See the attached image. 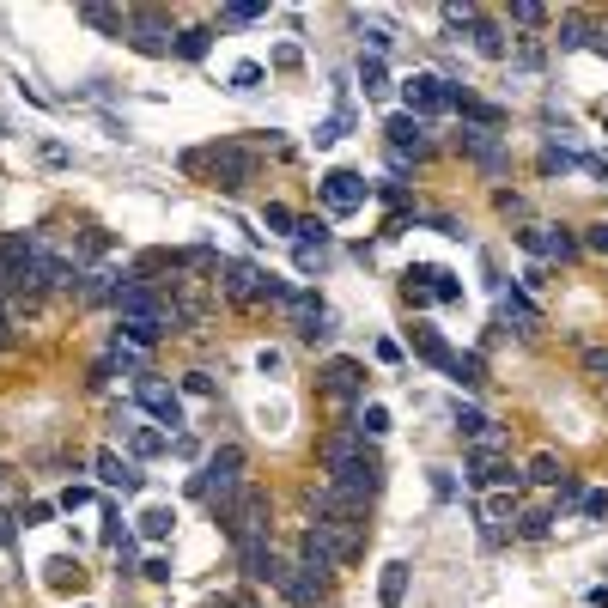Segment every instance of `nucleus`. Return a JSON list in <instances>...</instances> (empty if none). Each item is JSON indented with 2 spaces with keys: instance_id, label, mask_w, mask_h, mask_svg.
I'll list each match as a JSON object with an SVG mask.
<instances>
[{
  "instance_id": "obj_3",
  "label": "nucleus",
  "mask_w": 608,
  "mask_h": 608,
  "mask_svg": "<svg viewBox=\"0 0 608 608\" xmlns=\"http://www.w3.org/2000/svg\"><path fill=\"white\" fill-rule=\"evenodd\" d=\"M244 469H250V456H244V444H219L207 463H201V475H195V499L219 517L225 505H232L250 481H244Z\"/></svg>"
},
{
  "instance_id": "obj_16",
  "label": "nucleus",
  "mask_w": 608,
  "mask_h": 608,
  "mask_svg": "<svg viewBox=\"0 0 608 608\" xmlns=\"http://www.w3.org/2000/svg\"><path fill=\"white\" fill-rule=\"evenodd\" d=\"M92 469H98V481L116 487V493H140V481H146L134 456H116V450H98V456H92Z\"/></svg>"
},
{
  "instance_id": "obj_42",
  "label": "nucleus",
  "mask_w": 608,
  "mask_h": 608,
  "mask_svg": "<svg viewBox=\"0 0 608 608\" xmlns=\"http://www.w3.org/2000/svg\"><path fill=\"white\" fill-rule=\"evenodd\" d=\"M584 371L590 377H608V347H584Z\"/></svg>"
},
{
  "instance_id": "obj_44",
  "label": "nucleus",
  "mask_w": 608,
  "mask_h": 608,
  "mask_svg": "<svg viewBox=\"0 0 608 608\" xmlns=\"http://www.w3.org/2000/svg\"><path fill=\"white\" fill-rule=\"evenodd\" d=\"M365 43H371V55H384V49H390V43H396V37H390V31H384V25H365Z\"/></svg>"
},
{
  "instance_id": "obj_20",
  "label": "nucleus",
  "mask_w": 608,
  "mask_h": 608,
  "mask_svg": "<svg viewBox=\"0 0 608 608\" xmlns=\"http://www.w3.org/2000/svg\"><path fill=\"white\" fill-rule=\"evenodd\" d=\"M408 560H390L384 566V578H377V602H384V608H402V596H408Z\"/></svg>"
},
{
  "instance_id": "obj_17",
  "label": "nucleus",
  "mask_w": 608,
  "mask_h": 608,
  "mask_svg": "<svg viewBox=\"0 0 608 608\" xmlns=\"http://www.w3.org/2000/svg\"><path fill=\"white\" fill-rule=\"evenodd\" d=\"M456 146H463L487 177H499V171H505V146L493 140V128H463V134H456Z\"/></svg>"
},
{
  "instance_id": "obj_36",
  "label": "nucleus",
  "mask_w": 608,
  "mask_h": 608,
  "mask_svg": "<svg viewBox=\"0 0 608 608\" xmlns=\"http://www.w3.org/2000/svg\"><path fill=\"white\" fill-rule=\"evenodd\" d=\"M590 37H596V31H590L584 19H566V25H560V49H584Z\"/></svg>"
},
{
  "instance_id": "obj_41",
  "label": "nucleus",
  "mask_w": 608,
  "mask_h": 608,
  "mask_svg": "<svg viewBox=\"0 0 608 608\" xmlns=\"http://www.w3.org/2000/svg\"><path fill=\"white\" fill-rule=\"evenodd\" d=\"M578 511L584 517H608V493H578Z\"/></svg>"
},
{
  "instance_id": "obj_21",
  "label": "nucleus",
  "mask_w": 608,
  "mask_h": 608,
  "mask_svg": "<svg viewBox=\"0 0 608 608\" xmlns=\"http://www.w3.org/2000/svg\"><path fill=\"white\" fill-rule=\"evenodd\" d=\"M414 353H420L426 365H438V371H450V365H456V353L444 347V335H438V329H426V323L414 329Z\"/></svg>"
},
{
  "instance_id": "obj_40",
  "label": "nucleus",
  "mask_w": 608,
  "mask_h": 608,
  "mask_svg": "<svg viewBox=\"0 0 608 608\" xmlns=\"http://www.w3.org/2000/svg\"><path fill=\"white\" fill-rule=\"evenodd\" d=\"M505 517H517V505H511V493H493L487 499V523H505Z\"/></svg>"
},
{
  "instance_id": "obj_46",
  "label": "nucleus",
  "mask_w": 608,
  "mask_h": 608,
  "mask_svg": "<svg viewBox=\"0 0 608 608\" xmlns=\"http://www.w3.org/2000/svg\"><path fill=\"white\" fill-rule=\"evenodd\" d=\"M49 511H55V505H49V499H37V505H25V523H49Z\"/></svg>"
},
{
  "instance_id": "obj_15",
  "label": "nucleus",
  "mask_w": 608,
  "mask_h": 608,
  "mask_svg": "<svg viewBox=\"0 0 608 608\" xmlns=\"http://www.w3.org/2000/svg\"><path fill=\"white\" fill-rule=\"evenodd\" d=\"M523 475L505 463V456L499 450H475L469 456V487H481V493H499V487H517Z\"/></svg>"
},
{
  "instance_id": "obj_47",
  "label": "nucleus",
  "mask_w": 608,
  "mask_h": 608,
  "mask_svg": "<svg viewBox=\"0 0 608 608\" xmlns=\"http://www.w3.org/2000/svg\"><path fill=\"white\" fill-rule=\"evenodd\" d=\"M13 341V317H7V304H0V347Z\"/></svg>"
},
{
  "instance_id": "obj_39",
  "label": "nucleus",
  "mask_w": 608,
  "mask_h": 608,
  "mask_svg": "<svg viewBox=\"0 0 608 608\" xmlns=\"http://www.w3.org/2000/svg\"><path fill=\"white\" fill-rule=\"evenodd\" d=\"M584 250H596V256H608V219H596V225H584Z\"/></svg>"
},
{
  "instance_id": "obj_30",
  "label": "nucleus",
  "mask_w": 608,
  "mask_h": 608,
  "mask_svg": "<svg viewBox=\"0 0 608 608\" xmlns=\"http://www.w3.org/2000/svg\"><path fill=\"white\" fill-rule=\"evenodd\" d=\"M450 377H456V384H463V390H475V384H487V371H481V359H475V353H456V365H450Z\"/></svg>"
},
{
  "instance_id": "obj_12",
  "label": "nucleus",
  "mask_w": 608,
  "mask_h": 608,
  "mask_svg": "<svg viewBox=\"0 0 608 608\" xmlns=\"http://www.w3.org/2000/svg\"><path fill=\"white\" fill-rule=\"evenodd\" d=\"M317 195H323V207H329V213H353V207H365L371 183H365L359 171H329V177L317 183Z\"/></svg>"
},
{
  "instance_id": "obj_29",
  "label": "nucleus",
  "mask_w": 608,
  "mask_h": 608,
  "mask_svg": "<svg viewBox=\"0 0 608 608\" xmlns=\"http://www.w3.org/2000/svg\"><path fill=\"white\" fill-rule=\"evenodd\" d=\"M262 225H268V232L298 238V213H292V207H280V201H268V207H262Z\"/></svg>"
},
{
  "instance_id": "obj_38",
  "label": "nucleus",
  "mask_w": 608,
  "mask_h": 608,
  "mask_svg": "<svg viewBox=\"0 0 608 608\" xmlns=\"http://www.w3.org/2000/svg\"><path fill=\"white\" fill-rule=\"evenodd\" d=\"M80 560H49V584H80Z\"/></svg>"
},
{
  "instance_id": "obj_7",
  "label": "nucleus",
  "mask_w": 608,
  "mask_h": 608,
  "mask_svg": "<svg viewBox=\"0 0 608 608\" xmlns=\"http://www.w3.org/2000/svg\"><path fill=\"white\" fill-rule=\"evenodd\" d=\"M402 98H408V116H420V122L456 110V86L438 80V73H414V80H402Z\"/></svg>"
},
{
  "instance_id": "obj_6",
  "label": "nucleus",
  "mask_w": 608,
  "mask_h": 608,
  "mask_svg": "<svg viewBox=\"0 0 608 608\" xmlns=\"http://www.w3.org/2000/svg\"><path fill=\"white\" fill-rule=\"evenodd\" d=\"M232 304H262V298H280L286 286L274 280V274H262L256 262H219V280H213Z\"/></svg>"
},
{
  "instance_id": "obj_25",
  "label": "nucleus",
  "mask_w": 608,
  "mask_h": 608,
  "mask_svg": "<svg viewBox=\"0 0 608 608\" xmlns=\"http://www.w3.org/2000/svg\"><path fill=\"white\" fill-rule=\"evenodd\" d=\"M359 86H365V98L390 92V67H384V55H359Z\"/></svg>"
},
{
  "instance_id": "obj_4",
  "label": "nucleus",
  "mask_w": 608,
  "mask_h": 608,
  "mask_svg": "<svg viewBox=\"0 0 608 608\" xmlns=\"http://www.w3.org/2000/svg\"><path fill=\"white\" fill-rule=\"evenodd\" d=\"M183 165H189V171H213L219 189H244V183L256 177V152L238 146V140H219V146H207V152H189Z\"/></svg>"
},
{
  "instance_id": "obj_5",
  "label": "nucleus",
  "mask_w": 608,
  "mask_h": 608,
  "mask_svg": "<svg viewBox=\"0 0 608 608\" xmlns=\"http://www.w3.org/2000/svg\"><path fill=\"white\" fill-rule=\"evenodd\" d=\"M219 523H225V542H232V548L268 542V493H262V487H244L232 505L219 511Z\"/></svg>"
},
{
  "instance_id": "obj_11",
  "label": "nucleus",
  "mask_w": 608,
  "mask_h": 608,
  "mask_svg": "<svg viewBox=\"0 0 608 608\" xmlns=\"http://www.w3.org/2000/svg\"><path fill=\"white\" fill-rule=\"evenodd\" d=\"M517 244H523L529 256H548V262H572V256H578V238L566 232V225H523Z\"/></svg>"
},
{
  "instance_id": "obj_18",
  "label": "nucleus",
  "mask_w": 608,
  "mask_h": 608,
  "mask_svg": "<svg viewBox=\"0 0 608 608\" xmlns=\"http://www.w3.org/2000/svg\"><path fill=\"white\" fill-rule=\"evenodd\" d=\"M238 566H244V578H250V584H274L286 560L274 554V542H256V548H238Z\"/></svg>"
},
{
  "instance_id": "obj_14",
  "label": "nucleus",
  "mask_w": 608,
  "mask_h": 608,
  "mask_svg": "<svg viewBox=\"0 0 608 608\" xmlns=\"http://www.w3.org/2000/svg\"><path fill=\"white\" fill-rule=\"evenodd\" d=\"M384 140H390V152H396V159H408V152H414V159H426V152H432L426 122H420V116H408V110H396V116L384 122Z\"/></svg>"
},
{
  "instance_id": "obj_45",
  "label": "nucleus",
  "mask_w": 608,
  "mask_h": 608,
  "mask_svg": "<svg viewBox=\"0 0 608 608\" xmlns=\"http://www.w3.org/2000/svg\"><path fill=\"white\" fill-rule=\"evenodd\" d=\"M61 505H67V511H80V505H92V487H67V493H61Z\"/></svg>"
},
{
  "instance_id": "obj_32",
  "label": "nucleus",
  "mask_w": 608,
  "mask_h": 608,
  "mask_svg": "<svg viewBox=\"0 0 608 608\" xmlns=\"http://www.w3.org/2000/svg\"><path fill=\"white\" fill-rule=\"evenodd\" d=\"M262 13H268V7H262V0H232V7H225L219 19H225V25H256Z\"/></svg>"
},
{
  "instance_id": "obj_43",
  "label": "nucleus",
  "mask_w": 608,
  "mask_h": 608,
  "mask_svg": "<svg viewBox=\"0 0 608 608\" xmlns=\"http://www.w3.org/2000/svg\"><path fill=\"white\" fill-rule=\"evenodd\" d=\"M183 390H189V396H201V402H207V396H213V377H207V371H189V377H183Z\"/></svg>"
},
{
  "instance_id": "obj_2",
  "label": "nucleus",
  "mask_w": 608,
  "mask_h": 608,
  "mask_svg": "<svg viewBox=\"0 0 608 608\" xmlns=\"http://www.w3.org/2000/svg\"><path fill=\"white\" fill-rule=\"evenodd\" d=\"M365 554V523L359 517H317L298 536V566H311L317 578H329L335 566H353Z\"/></svg>"
},
{
  "instance_id": "obj_27",
  "label": "nucleus",
  "mask_w": 608,
  "mask_h": 608,
  "mask_svg": "<svg viewBox=\"0 0 608 608\" xmlns=\"http://www.w3.org/2000/svg\"><path fill=\"white\" fill-rule=\"evenodd\" d=\"M80 19H86L92 31H116V37H128V13H110V7H86Z\"/></svg>"
},
{
  "instance_id": "obj_26",
  "label": "nucleus",
  "mask_w": 608,
  "mask_h": 608,
  "mask_svg": "<svg viewBox=\"0 0 608 608\" xmlns=\"http://www.w3.org/2000/svg\"><path fill=\"white\" fill-rule=\"evenodd\" d=\"M475 49H481L487 61H505V55H511V43H505V31H499L493 19H481V25H475Z\"/></svg>"
},
{
  "instance_id": "obj_23",
  "label": "nucleus",
  "mask_w": 608,
  "mask_h": 608,
  "mask_svg": "<svg viewBox=\"0 0 608 608\" xmlns=\"http://www.w3.org/2000/svg\"><path fill=\"white\" fill-rule=\"evenodd\" d=\"M499 311H505L511 323H523V329H536V323H542V311H536V304H529L517 286H505V292H499Z\"/></svg>"
},
{
  "instance_id": "obj_37",
  "label": "nucleus",
  "mask_w": 608,
  "mask_h": 608,
  "mask_svg": "<svg viewBox=\"0 0 608 608\" xmlns=\"http://www.w3.org/2000/svg\"><path fill=\"white\" fill-rule=\"evenodd\" d=\"M256 86H262V67L256 61H238L232 67V92H256Z\"/></svg>"
},
{
  "instance_id": "obj_35",
  "label": "nucleus",
  "mask_w": 608,
  "mask_h": 608,
  "mask_svg": "<svg viewBox=\"0 0 608 608\" xmlns=\"http://www.w3.org/2000/svg\"><path fill=\"white\" fill-rule=\"evenodd\" d=\"M311 244H317V250L329 244V225H323V219H298V250H311Z\"/></svg>"
},
{
  "instance_id": "obj_9",
  "label": "nucleus",
  "mask_w": 608,
  "mask_h": 608,
  "mask_svg": "<svg viewBox=\"0 0 608 608\" xmlns=\"http://www.w3.org/2000/svg\"><path fill=\"white\" fill-rule=\"evenodd\" d=\"M128 43L140 55H171L177 49V31H171L165 13H128Z\"/></svg>"
},
{
  "instance_id": "obj_34",
  "label": "nucleus",
  "mask_w": 608,
  "mask_h": 608,
  "mask_svg": "<svg viewBox=\"0 0 608 608\" xmlns=\"http://www.w3.org/2000/svg\"><path fill=\"white\" fill-rule=\"evenodd\" d=\"M511 25L536 31V25H548V7H536V0H517V7H511Z\"/></svg>"
},
{
  "instance_id": "obj_19",
  "label": "nucleus",
  "mask_w": 608,
  "mask_h": 608,
  "mask_svg": "<svg viewBox=\"0 0 608 608\" xmlns=\"http://www.w3.org/2000/svg\"><path fill=\"white\" fill-rule=\"evenodd\" d=\"M122 444H128V456H134V463H146V456H159V450L171 444V432H152V426L128 420V426H122Z\"/></svg>"
},
{
  "instance_id": "obj_33",
  "label": "nucleus",
  "mask_w": 608,
  "mask_h": 608,
  "mask_svg": "<svg viewBox=\"0 0 608 608\" xmlns=\"http://www.w3.org/2000/svg\"><path fill=\"white\" fill-rule=\"evenodd\" d=\"M353 432H365V438H384V432H390V408H377V402H371V408L359 414V426H353Z\"/></svg>"
},
{
  "instance_id": "obj_31",
  "label": "nucleus",
  "mask_w": 608,
  "mask_h": 608,
  "mask_svg": "<svg viewBox=\"0 0 608 608\" xmlns=\"http://www.w3.org/2000/svg\"><path fill=\"white\" fill-rule=\"evenodd\" d=\"M548 523H554V511H548V505H529V511L517 517V529H523L529 542H542V536H548Z\"/></svg>"
},
{
  "instance_id": "obj_8",
  "label": "nucleus",
  "mask_w": 608,
  "mask_h": 608,
  "mask_svg": "<svg viewBox=\"0 0 608 608\" xmlns=\"http://www.w3.org/2000/svg\"><path fill=\"white\" fill-rule=\"evenodd\" d=\"M134 402L159 420V426H183V402H177V390L165 384V377H152V371H140L134 377Z\"/></svg>"
},
{
  "instance_id": "obj_22",
  "label": "nucleus",
  "mask_w": 608,
  "mask_h": 608,
  "mask_svg": "<svg viewBox=\"0 0 608 608\" xmlns=\"http://www.w3.org/2000/svg\"><path fill=\"white\" fill-rule=\"evenodd\" d=\"M171 529H177V511H171V505H146V511H140V536H146V542H165Z\"/></svg>"
},
{
  "instance_id": "obj_13",
  "label": "nucleus",
  "mask_w": 608,
  "mask_h": 608,
  "mask_svg": "<svg viewBox=\"0 0 608 608\" xmlns=\"http://www.w3.org/2000/svg\"><path fill=\"white\" fill-rule=\"evenodd\" d=\"M323 396L341 402V408L359 402V396H365V365H359V359H329V365H323Z\"/></svg>"
},
{
  "instance_id": "obj_10",
  "label": "nucleus",
  "mask_w": 608,
  "mask_h": 608,
  "mask_svg": "<svg viewBox=\"0 0 608 608\" xmlns=\"http://www.w3.org/2000/svg\"><path fill=\"white\" fill-rule=\"evenodd\" d=\"M274 590L292 602V608H323L329 602V584L311 572V566H280V578H274Z\"/></svg>"
},
{
  "instance_id": "obj_1",
  "label": "nucleus",
  "mask_w": 608,
  "mask_h": 608,
  "mask_svg": "<svg viewBox=\"0 0 608 608\" xmlns=\"http://www.w3.org/2000/svg\"><path fill=\"white\" fill-rule=\"evenodd\" d=\"M323 475L353 499H377L384 493V456L365 444V432H335L323 438Z\"/></svg>"
},
{
  "instance_id": "obj_28",
  "label": "nucleus",
  "mask_w": 608,
  "mask_h": 608,
  "mask_svg": "<svg viewBox=\"0 0 608 608\" xmlns=\"http://www.w3.org/2000/svg\"><path fill=\"white\" fill-rule=\"evenodd\" d=\"M207 43H213V31H207V25L177 31V55H183V61H201V55H207Z\"/></svg>"
},
{
  "instance_id": "obj_24",
  "label": "nucleus",
  "mask_w": 608,
  "mask_h": 608,
  "mask_svg": "<svg viewBox=\"0 0 608 608\" xmlns=\"http://www.w3.org/2000/svg\"><path fill=\"white\" fill-rule=\"evenodd\" d=\"M523 481H536V487H566V463H560L554 450H542L536 463H529V475H523Z\"/></svg>"
}]
</instances>
